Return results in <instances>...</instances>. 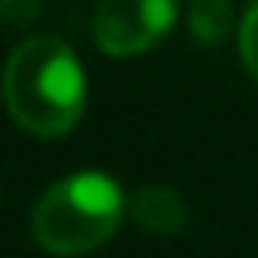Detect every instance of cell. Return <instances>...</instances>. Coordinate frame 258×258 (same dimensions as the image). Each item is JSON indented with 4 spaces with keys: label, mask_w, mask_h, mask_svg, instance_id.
Returning <instances> with one entry per match:
<instances>
[{
    "label": "cell",
    "mask_w": 258,
    "mask_h": 258,
    "mask_svg": "<svg viewBox=\"0 0 258 258\" xmlns=\"http://www.w3.org/2000/svg\"><path fill=\"white\" fill-rule=\"evenodd\" d=\"M4 106L31 137H64L80 121L88 80L76 49L61 38H23L4 61Z\"/></svg>",
    "instance_id": "1"
},
{
    "label": "cell",
    "mask_w": 258,
    "mask_h": 258,
    "mask_svg": "<svg viewBox=\"0 0 258 258\" xmlns=\"http://www.w3.org/2000/svg\"><path fill=\"white\" fill-rule=\"evenodd\" d=\"M125 194L103 171H76L49 186L34 205L31 235L49 254H88L125 220Z\"/></svg>",
    "instance_id": "2"
},
{
    "label": "cell",
    "mask_w": 258,
    "mask_h": 258,
    "mask_svg": "<svg viewBox=\"0 0 258 258\" xmlns=\"http://www.w3.org/2000/svg\"><path fill=\"white\" fill-rule=\"evenodd\" d=\"M175 19V0H103L91 16V38L110 57H133L167 38Z\"/></svg>",
    "instance_id": "3"
},
{
    "label": "cell",
    "mask_w": 258,
    "mask_h": 258,
    "mask_svg": "<svg viewBox=\"0 0 258 258\" xmlns=\"http://www.w3.org/2000/svg\"><path fill=\"white\" fill-rule=\"evenodd\" d=\"M129 213H133V220H137L145 232H152V235H178L186 228V220H190L186 202L178 198V190L156 186V182L141 186V190L133 194Z\"/></svg>",
    "instance_id": "4"
},
{
    "label": "cell",
    "mask_w": 258,
    "mask_h": 258,
    "mask_svg": "<svg viewBox=\"0 0 258 258\" xmlns=\"http://www.w3.org/2000/svg\"><path fill=\"white\" fill-rule=\"evenodd\" d=\"M190 34L202 46H220L232 34V4L228 0H194L190 4Z\"/></svg>",
    "instance_id": "5"
},
{
    "label": "cell",
    "mask_w": 258,
    "mask_h": 258,
    "mask_svg": "<svg viewBox=\"0 0 258 258\" xmlns=\"http://www.w3.org/2000/svg\"><path fill=\"white\" fill-rule=\"evenodd\" d=\"M239 57H243V69L258 80V0L247 8L239 23Z\"/></svg>",
    "instance_id": "6"
},
{
    "label": "cell",
    "mask_w": 258,
    "mask_h": 258,
    "mask_svg": "<svg viewBox=\"0 0 258 258\" xmlns=\"http://www.w3.org/2000/svg\"><path fill=\"white\" fill-rule=\"evenodd\" d=\"M42 0H0V23L4 27H27L38 16Z\"/></svg>",
    "instance_id": "7"
}]
</instances>
